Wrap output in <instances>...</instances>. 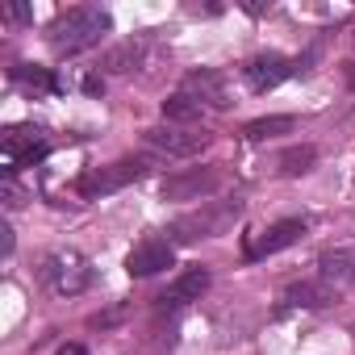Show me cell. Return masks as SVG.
<instances>
[{
	"instance_id": "obj_1",
	"label": "cell",
	"mask_w": 355,
	"mask_h": 355,
	"mask_svg": "<svg viewBox=\"0 0 355 355\" xmlns=\"http://www.w3.org/2000/svg\"><path fill=\"white\" fill-rule=\"evenodd\" d=\"M113 30V17L109 9L101 5H76V9H63L51 26H46V42L59 59H76L92 46H101V38Z\"/></svg>"
},
{
	"instance_id": "obj_2",
	"label": "cell",
	"mask_w": 355,
	"mask_h": 355,
	"mask_svg": "<svg viewBox=\"0 0 355 355\" xmlns=\"http://www.w3.org/2000/svg\"><path fill=\"white\" fill-rule=\"evenodd\" d=\"M243 209H247L243 197L205 201V205H197V209H189V214L175 218V222L167 226V239H171V247H197V243H205V239H222V234H230V230L239 226Z\"/></svg>"
},
{
	"instance_id": "obj_3",
	"label": "cell",
	"mask_w": 355,
	"mask_h": 355,
	"mask_svg": "<svg viewBox=\"0 0 355 355\" xmlns=\"http://www.w3.org/2000/svg\"><path fill=\"white\" fill-rule=\"evenodd\" d=\"M159 163H163L159 155H125V159H113V163H101V167H84L76 175V197L80 201H101L109 193H121L125 184L146 180Z\"/></svg>"
},
{
	"instance_id": "obj_4",
	"label": "cell",
	"mask_w": 355,
	"mask_h": 355,
	"mask_svg": "<svg viewBox=\"0 0 355 355\" xmlns=\"http://www.w3.org/2000/svg\"><path fill=\"white\" fill-rule=\"evenodd\" d=\"M38 280L51 297H80L96 284V268L76 247H55L38 259Z\"/></svg>"
},
{
	"instance_id": "obj_5",
	"label": "cell",
	"mask_w": 355,
	"mask_h": 355,
	"mask_svg": "<svg viewBox=\"0 0 355 355\" xmlns=\"http://www.w3.org/2000/svg\"><path fill=\"white\" fill-rule=\"evenodd\" d=\"M230 180V167L226 163H205V167H189V171H175L159 180V197L163 201H209L222 184Z\"/></svg>"
},
{
	"instance_id": "obj_6",
	"label": "cell",
	"mask_w": 355,
	"mask_h": 355,
	"mask_svg": "<svg viewBox=\"0 0 355 355\" xmlns=\"http://www.w3.org/2000/svg\"><path fill=\"white\" fill-rule=\"evenodd\" d=\"M142 142L159 159H193V155H201L214 142V134L209 130H193V125H150V130H142Z\"/></svg>"
},
{
	"instance_id": "obj_7",
	"label": "cell",
	"mask_w": 355,
	"mask_h": 355,
	"mask_svg": "<svg viewBox=\"0 0 355 355\" xmlns=\"http://www.w3.org/2000/svg\"><path fill=\"white\" fill-rule=\"evenodd\" d=\"M305 234H309V222H305V218H280V222L263 226L259 234H251L247 247H243V255H247L251 263H259V259H268V255H280V251L297 247Z\"/></svg>"
},
{
	"instance_id": "obj_8",
	"label": "cell",
	"mask_w": 355,
	"mask_h": 355,
	"mask_svg": "<svg viewBox=\"0 0 355 355\" xmlns=\"http://www.w3.org/2000/svg\"><path fill=\"white\" fill-rule=\"evenodd\" d=\"M297 71H301V67H297V59L276 55V51H263V55H255V59H247V63H243V84H247L255 96H263V92L280 88L284 80H293Z\"/></svg>"
},
{
	"instance_id": "obj_9",
	"label": "cell",
	"mask_w": 355,
	"mask_h": 355,
	"mask_svg": "<svg viewBox=\"0 0 355 355\" xmlns=\"http://www.w3.org/2000/svg\"><path fill=\"white\" fill-rule=\"evenodd\" d=\"M175 263V247L171 239H159V234H146L142 243H134V251L125 255V272L134 280H146V276H159Z\"/></svg>"
},
{
	"instance_id": "obj_10",
	"label": "cell",
	"mask_w": 355,
	"mask_h": 355,
	"mask_svg": "<svg viewBox=\"0 0 355 355\" xmlns=\"http://www.w3.org/2000/svg\"><path fill=\"white\" fill-rule=\"evenodd\" d=\"M0 150H5V163H9L13 171H21V167H34V163H42V159L51 155V142L42 138V130L13 125V130L5 134V142H0Z\"/></svg>"
},
{
	"instance_id": "obj_11",
	"label": "cell",
	"mask_w": 355,
	"mask_h": 355,
	"mask_svg": "<svg viewBox=\"0 0 355 355\" xmlns=\"http://www.w3.org/2000/svg\"><path fill=\"white\" fill-rule=\"evenodd\" d=\"M338 297H343V293L330 288V284L313 272V276H301V280H288V284H284L280 309H326V305H334Z\"/></svg>"
},
{
	"instance_id": "obj_12",
	"label": "cell",
	"mask_w": 355,
	"mask_h": 355,
	"mask_svg": "<svg viewBox=\"0 0 355 355\" xmlns=\"http://www.w3.org/2000/svg\"><path fill=\"white\" fill-rule=\"evenodd\" d=\"M209 284H214V276H209V268H184L180 276H175L155 301H159V309H184V305H193V301H201L205 293H209Z\"/></svg>"
},
{
	"instance_id": "obj_13",
	"label": "cell",
	"mask_w": 355,
	"mask_h": 355,
	"mask_svg": "<svg viewBox=\"0 0 355 355\" xmlns=\"http://www.w3.org/2000/svg\"><path fill=\"white\" fill-rule=\"evenodd\" d=\"M180 92H189L193 101H201L205 109H230V84H226V71L218 67H201V71H189Z\"/></svg>"
},
{
	"instance_id": "obj_14",
	"label": "cell",
	"mask_w": 355,
	"mask_h": 355,
	"mask_svg": "<svg viewBox=\"0 0 355 355\" xmlns=\"http://www.w3.org/2000/svg\"><path fill=\"white\" fill-rule=\"evenodd\" d=\"M318 276H322L330 288H338V293L355 288V247L322 251V255H318Z\"/></svg>"
},
{
	"instance_id": "obj_15",
	"label": "cell",
	"mask_w": 355,
	"mask_h": 355,
	"mask_svg": "<svg viewBox=\"0 0 355 355\" xmlns=\"http://www.w3.org/2000/svg\"><path fill=\"white\" fill-rule=\"evenodd\" d=\"M9 80H13L17 88H26V92H59V88H63L51 67H30V63L9 67Z\"/></svg>"
},
{
	"instance_id": "obj_16",
	"label": "cell",
	"mask_w": 355,
	"mask_h": 355,
	"mask_svg": "<svg viewBox=\"0 0 355 355\" xmlns=\"http://www.w3.org/2000/svg\"><path fill=\"white\" fill-rule=\"evenodd\" d=\"M313 163H318V146H313V142H301V146H288V150H280V159H276V171L284 175V180H297V175L313 171Z\"/></svg>"
},
{
	"instance_id": "obj_17",
	"label": "cell",
	"mask_w": 355,
	"mask_h": 355,
	"mask_svg": "<svg viewBox=\"0 0 355 355\" xmlns=\"http://www.w3.org/2000/svg\"><path fill=\"white\" fill-rule=\"evenodd\" d=\"M159 109H163V121H167V125H193V121H201V113H205V105L193 101L189 92H171Z\"/></svg>"
},
{
	"instance_id": "obj_18",
	"label": "cell",
	"mask_w": 355,
	"mask_h": 355,
	"mask_svg": "<svg viewBox=\"0 0 355 355\" xmlns=\"http://www.w3.org/2000/svg\"><path fill=\"white\" fill-rule=\"evenodd\" d=\"M142 59H146V38H125L121 46H113V51L105 55V71L121 76V71H134Z\"/></svg>"
},
{
	"instance_id": "obj_19",
	"label": "cell",
	"mask_w": 355,
	"mask_h": 355,
	"mask_svg": "<svg viewBox=\"0 0 355 355\" xmlns=\"http://www.w3.org/2000/svg\"><path fill=\"white\" fill-rule=\"evenodd\" d=\"M293 125H297V117H288V113H276V117H255V121H247V125H243V138H247V142H268V138L288 134Z\"/></svg>"
},
{
	"instance_id": "obj_20",
	"label": "cell",
	"mask_w": 355,
	"mask_h": 355,
	"mask_svg": "<svg viewBox=\"0 0 355 355\" xmlns=\"http://www.w3.org/2000/svg\"><path fill=\"white\" fill-rule=\"evenodd\" d=\"M0 255H5V259L13 255V230L9 226H0Z\"/></svg>"
},
{
	"instance_id": "obj_21",
	"label": "cell",
	"mask_w": 355,
	"mask_h": 355,
	"mask_svg": "<svg viewBox=\"0 0 355 355\" xmlns=\"http://www.w3.org/2000/svg\"><path fill=\"white\" fill-rule=\"evenodd\" d=\"M55 355H88V347H84V343H63Z\"/></svg>"
},
{
	"instance_id": "obj_22",
	"label": "cell",
	"mask_w": 355,
	"mask_h": 355,
	"mask_svg": "<svg viewBox=\"0 0 355 355\" xmlns=\"http://www.w3.org/2000/svg\"><path fill=\"white\" fill-rule=\"evenodd\" d=\"M5 17H9V21H26V17H30V9H9Z\"/></svg>"
},
{
	"instance_id": "obj_23",
	"label": "cell",
	"mask_w": 355,
	"mask_h": 355,
	"mask_svg": "<svg viewBox=\"0 0 355 355\" xmlns=\"http://www.w3.org/2000/svg\"><path fill=\"white\" fill-rule=\"evenodd\" d=\"M84 88H88V92H101V88H105V80H96V76H88V80H84Z\"/></svg>"
},
{
	"instance_id": "obj_24",
	"label": "cell",
	"mask_w": 355,
	"mask_h": 355,
	"mask_svg": "<svg viewBox=\"0 0 355 355\" xmlns=\"http://www.w3.org/2000/svg\"><path fill=\"white\" fill-rule=\"evenodd\" d=\"M347 88L355 92V63H347Z\"/></svg>"
},
{
	"instance_id": "obj_25",
	"label": "cell",
	"mask_w": 355,
	"mask_h": 355,
	"mask_svg": "<svg viewBox=\"0 0 355 355\" xmlns=\"http://www.w3.org/2000/svg\"><path fill=\"white\" fill-rule=\"evenodd\" d=\"M351 334H355V326H351Z\"/></svg>"
},
{
	"instance_id": "obj_26",
	"label": "cell",
	"mask_w": 355,
	"mask_h": 355,
	"mask_svg": "<svg viewBox=\"0 0 355 355\" xmlns=\"http://www.w3.org/2000/svg\"><path fill=\"white\" fill-rule=\"evenodd\" d=\"M351 38H355V34H351Z\"/></svg>"
}]
</instances>
